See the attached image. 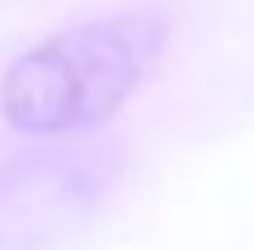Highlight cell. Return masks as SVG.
Instances as JSON below:
<instances>
[{"label": "cell", "instance_id": "6da1fadb", "mask_svg": "<svg viewBox=\"0 0 254 250\" xmlns=\"http://www.w3.org/2000/svg\"><path fill=\"white\" fill-rule=\"evenodd\" d=\"M174 38L165 9H118L57 28L0 71V118L24 137L94 132L132 104Z\"/></svg>", "mask_w": 254, "mask_h": 250}, {"label": "cell", "instance_id": "7a4b0ae2", "mask_svg": "<svg viewBox=\"0 0 254 250\" xmlns=\"http://www.w3.org/2000/svg\"><path fill=\"white\" fill-rule=\"evenodd\" d=\"M118 166L109 151H28L0 161V250H47L104 208Z\"/></svg>", "mask_w": 254, "mask_h": 250}]
</instances>
